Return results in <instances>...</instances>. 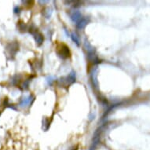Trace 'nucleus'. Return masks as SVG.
Returning a JSON list of instances; mask_svg holds the SVG:
<instances>
[{
	"instance_id": "1",
	"label": "nucleus",
	"mask_w": 150,
	"mask_h": 150,
	"mask_svg": "<svg viewBox=\"0 0 150 150\" xmlns=\"http://www.w3.org/2000/svg\"><path fill=\"white\" fill-rule=\"evenodd\" d=\"M56 53L62 59L66 60L71 57V52L69 47L64 42H58L56 46Z\"/></svg>"
},
{
	"instance_id": "2",
	"label": "nucleus",
	"mask_w": 150,
	"mask_h": 150,
	"mask_svg": "<svg viewBox=\"0 0 150 150\" xmlns=\"http://www.w3.org/2000/svg\"><path fill=\"white\" fill-rule=\"evenodd\" d=\"M75 82H76V72L75 71H71L68 76L62 77L59 80L61 86H62L63 87H69Z\"/></svg>"
},
{
	"instance_id": "3",
	"label": "nucleus",
	"mask_w": 150,
	"mask_h": 150,
	"mask_svg": "<svg viewBox=\"0 0 150 150\" xmlns=\"http://www.w3.org/2000/svg\"><path fill=\"white\" fill-rule=\"evenodd\" d=\"M30 33H32V35L34 37L35 40V42L38 46H41V45L43 43V41H44V37L42 35V34L41 32H39V30L36 28H35L33 26V28H32L30 29Z\"/></svg>"
},
{
	"instance_id": "4",
	"label": "nucleus",
	"mask_w": 150,
	"mask_h": 150,
	"mask_svg": "<svg viewBox=\"0 0 150 150\" xmlns=\"http://www.w3.org/2000/svg\"><path fill=\"white\" fill-rule=\"evenodd\" d=\"M6 50L9 55L14 56L15 54H17V52L18 51V50H19V46H18L17 42H12L6 46Z\"/></svg>"
},
{
	"instance_id": "5",
	"label": "nucleus",
	"mask_w": 150,
	"mask_h": 150,
	"mask_svg": "<svg viewBox=\"0 0 150 150\" xmlns=\"http://www.w3.org/2000/svg\"><path fill=\"white\" fill-rule=\"evenodd\" d=\"M34 99L35 97L32 94L29 95L27 98H24L23 99H21V101L20 104H19V106L21 107V108H25V107H26V106L30 105V104H32V101H34Z\"/></svg>"
},
{
	"instance_id": "6",
	"label": "nucleus",
	"mask_w": 150,
	"mask_h": 150,
	"mask_svg": "<svg viewBox=\"0 0 150 150\" xmlns=\"http://www.w3.org/2000/svg\"><path fill=\"white\" fill-rule=\"evenodd\" d=\"M89 22H90V19L89 18H87V17H82L81 19L76 23V28L78 29H83L84 28L88 25Z\"/></svg>"
},
{
	"instance_id": "7",
	"label": "nucleus",
	"mask_w": 150,
	"mask_h": 150,
	"mask_svg": "<svg viewBox=\"0 0 150 150\" xmlns=\"http://www.w3.org/2000/svg\"><path fill=\"white\" fill-rule=\"evenodd\" d=\"M70 17H71V21L73 22L77 23L83 17H82L81 13L79 12V11H78V10H73L70 13Z\"/></svg>"
},
{
	"instance_id": "8",
	"label": "nucleus",
	"mask_w": 150,
	"mask_h": 150,
	"mask_svg": "<svg viewBox=\"0 0 150 150\" xmlns=\"http://www.w3.org/2000/svg\"><path fill=\"white\" fill-rule=\"evenodd\" d=\"M71 40H72V41L73 42H75L76 43L78 46L79 45V36L77 35L76 33H71Z\"/></svg>"
},
{
	"instance_id": "9",
	"label": "nucleus",
	"mask_w": 150,
	"mask_h": 150,
	"mask_svg": "<svg viewBox=\"0 0 150 150\" xmlns=\"http://www.w3.org/2000/svg\"><path fill=\"white\" fill-rule=\"evenodd\" d=\"M54 77L50 76V77H48V78H47V82H48L49 85H51L52 83L54 82Z\"/></svg>"
},
{
	"instance_id": "10",
	"label": "nucleus",
	"mask_w": 150,
	"mask_h": 150,
	"mask_svg": "<svg viewBox=\"0 0 150 150\" xmlns=\"http://www.w3.org/2000/svg\"><path fill=\"white\" fill-rule=\"evenodd\" d=\"M20 8L17 6V7L14 8V13H20Z\"/></svg>"
},
{
	"instance_id": "11",
	"label": "nucleus",
	"mask_w": 150,
	"mask_h": 150,
	"mask_svg": "<svg viewBox=\"0 0 150 150\" xmlns=\"http://www.w3.org/2000/svg\"><path fill=\"white\" fill-rule=\"evenodd\" d=\"M0 115H1V111H0Z\"/></svg>"
}]
</instances>
